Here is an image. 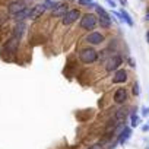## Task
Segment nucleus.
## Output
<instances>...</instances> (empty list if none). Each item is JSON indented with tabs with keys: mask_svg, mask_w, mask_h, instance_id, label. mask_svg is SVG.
<instances>
[{
	"mask_svg": "<svg viewBox=\"0 0 149 149\" xmlns=\"http://www.w3.org/2000/svg\"><path fill=\"white\" fill-rule=\"evenodd\" d=\"M79 58H81L82 63H85V64H91V63L97 61V58H98V53H97L94 48H84V50L81 51V54H79Z\"/></svg>",
	"mask_w": 149,
	"mask_h": 149,
	"instance_id": "f257e3e1",
	"label": "nucleus"
},
{
	"mask_svg": "<svg viewBox=\"0 0 149 149\" xmlns=\"http://www.w3.org/2000/svg\"><path fill=\"white\" fill-rule=\"evenodd\" d=\"M97 24H98L97 16H95V15H92V13H86V15H84V16H82L81 28H84V29H86V31H91V29H94V28L97 26Z\"/></svg>",
	"mask_w": 149,
	"mask_h": 149,
	"instance_id": "f03ea898",
	"label": "nucleus"
},
{
	"mask_svg": "<svg viewBox=\"0 0 149 149\" xmlns=\"http://www.w3.org/2000/svg\"><path fill=\"white\" fill-rule=\"evenodd\" d=\"M81 16V12L78 9H70L66 12V15L63 16V25H72L74 21H78Z\"/></svg>",
	"mask_w": 149,
	"mask_h": 149,
	"instance_id": "7ed1b4c3",
	"label": "nucleus"
},
{
	"mask_svg": "<svg viewBox=\"0 0 149 149\" xmlns=\"http://www.w3.org/2000/svg\"><path fill=\"white\" fill-rule=\"evenodd\" d=\"M121 63H123V58H121L118 54H113V56L108 58V61H107V64H105V69H107L108 72H113V70H116L117 67H120Z\"/></svg>",
	"mask_w": 149,
	"mask_h": 149,
	"instance_id": "20e7f679",
	"label": "nucleus"
},
{
	"mask_svg": "<svg viewBox=\"0 0 149 149\" xmlns=\"http://www.w3.org/2000/svg\"><path fill=\"white\" fill-rule=\"evenodd\" d=\"M26 8V5H25V0H16V2H12L10 5H9V8H8V10H9V13L10 15H16V13H19L21 10H24Z\"/></svg>",
	"mask_w": 149,
	"mask_h": 149,
	"instance_id": "39448f33",
	"label": "nucleus"
},
{
	"mask_svg": "<svg viewBox=\"0 0 149 149\" xmlns=\"http://www.w3.org/2000/svg\"><path fill=\"white\" fill-rule=\"evenodd\" d=\"M86 40H88L89 44L98 45V44H101V42L104 41V35H102L101 32H91V34L86 37Z\"/></svg>",
	"mask_w": 149,
	"mask_h": 149,
	"instance_id": "423d86ee",
	"label": "nucleus"
},
{
	"mask_svg": "<svg viewBox=\"0 0 149 149\" xmlns=\"http://www.w3.org/2000/svg\"><path fill=\"white\" fill-rule=\"evenodd\" d=\"M67 10H69V6L66 3H57L53 8V16H64Z\"/></svg>",
	"mask_w": 149,
	"mask_h": 149,
	"instance_id": "0eeeda50",
	"label": "nucleus"
},
{
	"mask_svg": "<svg viewBox=\"0 0 149 149\" xmlns=\"http://www.w3.org/2000/svg\"><path fill=\"white\" fill-rule=\"evenodd\" d=\"M114 101H116L117 104H124V102L127 101V92H126L124 88H118V89L116 91V94H114Z\"/></svg>",
	"mask_w": 149,
	"mask_h": 149,
	"instance_id": "6e6552de",
	"label": "nucleus"
},
{
	"mask_svg": "<svg viewBox=\"0 0 149 149\" xmlns=\"http://www.w3.org/2000/svg\"><path fill=\"white\" fill-rule=\"evenodd\" d=\"M47 9V6H45V3H42V5H38V6H35V8H32L31 9V13H29V16L28 18H31V19H37L44 10Z\"/></svg>",
	"mask_w": 149,
	"mask_h": 149,
	"instance_id": "1a4fd4ad",
	"label": "nucleus"
},
{
	"mask_svg": "<svg viewBox=\"0 0 149 149\" xmlns=\"http://www.w3.org/2000/svg\"><path fill=\"white\" fill-rule=\"evenodd\" d=\"M126 81H127V73H126V70L120 69V70H117V72L114 73V79H113L114 84H123V82H126Z\"/></svg>",
	"mask_w": 149,
	"mask_h": 149,
	"instance_id": "9d476101",
	"label": "nucleus"
},
{
	"mask_svg": "<svg viewBox=\"0 0 149 149\" xmlns=\"http://www.w3.org/2000/svg\"><path fill=\"white\" fill-rule=\"evenodd\" d=\"M130 134H132V129H130V127H123V130H121V132H120V134H118L117 142H118L120 145H123V143L130 137Z\"/></svg>",
	"mask_w": 149,
	"mask_h": 149,
	"instance_id": "9b49d317",
	"label": "nucleus"
},
{
	"mask_svg": "<svg viewBox=\"0 0 149 149\" xmlns=\"http://www.w3.org/2000/svg\"><path fill=\"white\" fill-rule=\"evenodd\" d=\"M100 25L102 26V28H110L111 26V19H110V16H108V13H105V15H100Z\"/></svg>",
	"mask_w": 149,
	"mask_h": 149,
	"instance_id": "f8f14e48",
	"label": "nucleus"
},
{
	"mask_svg": "<svg viewBox=\"0 0 149 149\" xmlns=\"http://www.w3.org/2000/svg\"><path fill=\"white\" fill-rule=\"evenodd\" d=\"M24 31H25V24L24 22H18V25L15 26L13 32H15V38H21L24 35Z\"/></svg>",
	"mask_w": 149,
	"mask_h": 149,
	"instance_id": "ddd939ff",
	"label": "nucleus"
},
{
	"mask_svg": "<svg viewBox=\"0 0 149 149\" xmlns=\"http://www.w3.org/2000/svg\"><path fill=\"white\" fill-rule=\"evenodd\" d=\"M29 13H31V9H29V8H25L24 10H21L19 13L15 15V19H16L18 22H21V21H24L26 16H29Z\"/></svg>",
	"mask_w": 149,
	"mask_h": 149,
	"instance_id": "4468645a",
	"label": "nucleus"
},
{
	"mask_svg": "<svg viewBox=\"0 0 149 149\" xmlns=\"http://www.w3.org/2000/svg\"><path fill=\"white\" fill-rule=\"evenodd\" d=\"M6 48H8L10 53H13V51L18 48V38H13V40L8 41V45H6Z\"/></svg>",
	"mask_w": 149,
	"mask_h": 149,
	"instance_id": "2eb2a0df",
	"label": "nucleus"
},
{
	"mask_svg": "<svg viewBox=\"0 0 149 149\" xmlns=\"http://www.w3.org/2000/svg\"><path fill=\"white\" fill-rule=\"evenodd\" d=\"M121 19H123V21H126V22H127V25L133 26V21H132L130 15H129V13H127L124 9H121Z\"/></svg>",
	"mask_w": 149,
	"mask_h": 149,
	"instance_id": "dca6fc26",
	"label": "nucleus"
},
{
	"mask_svg": "<svg viewBox=\"0 0 149 149\" xmlns=\"http://www.w3.org/2000/svg\"><path fill=\"white\" fill-rule=\"evenodd\" d=\"M81 6H94V0H79Z\"/></svg>",
	"mask_w": 149,
	"mask_h": 149,
	"instance_id": "f3484780",
	"label": "nucleus"
},
{
	"mask_svg": "<svg viewBox=\"0 0 149 149\" xmlns=\"http://www.w3.org/2000/svg\"><path fill=\"white\" fill-rule=\"evenodd\" d=\"M139 121H140V120H139V117L133 114V116H132V127H136V126L139 124Z\"/></svg>",
	"mask_w": 149,
	"mask_h": 149,
	"instance_id": "a211bd4d",
	"label": "nucleus"
},
{
	"mask_svg": "<svg viewBox=\"0 0 149 149\" xmlns=\"http://www.w3.org/2000/svg\"><path fill=\"white\" fill-rule=\"evenodd\" d=\"M133 94H134V95H139V94H140V91H139V85H137V84L133 85Z\"/></svg>",
	"mask_w": 149,
	"mask_h": 149,
	"instance_id": "6ab92c4d",
	"label": "nucleus"
},
{
	"mask_svg": "<svg viewBox=\"0 0 149 149\" xmlns=\"http://www.w3.org/2000/svg\"><path fill=\"white\" fill-rule=\"evenodd\" d=\"M97 12H98V15H105V13H107V12H105L101 6H97Z\"/></svg>",
	"mask_w": 149,
	"mask_h": 149,
	"instance_id": "aec40b11",
	"label": "nucleus"
},
{
	"mask_svg": "<svg viewBox=\"0 0 149 149\" xmlns=\"http://www.w3.org/2000/svg\"><path fill=\"white\" fill-rule=\"evenodd\" d=\"M142 113H143L142 116H145V117H146V116H149V108H148V107H143V110H142Z\"/></svg>",
	"mask_w": 149,
	"mask_h": 149,
	"instance_id": "412c9836",
	"label": "nucleus"
},
{
	"mask_svg": "<svg viewBox=\"0 0 149 149\" xmlns=\"http://www.w3.org/2000/svg\"><path fill=\"white\" fill-rule=\"evenodd\" d=\"M105 2H107L111 8H116V2H113V0H105Z\"/></svg>",
	"mask_w": 149,
	"mask_h": 149,
	"instance_id": "4be33fe9",
	"label": "nucleus"
},
{
	"mask_svg": "<svg viewBox=\"0 0 149 149\" xmlns=\"http://www.w3.org/2000/svg\"><path fill=\"white\" fill-rule=\"evenodd\" d=\"M142 130H143V132H148V130H149V124L143 126V127H142Z\"/></svg>",
	"mask_w": 149,
	"mask_h": 149,
	"instance_id": "5701e85b",
	"label": "nucleus"
},
{
	"mask_svg": "<svg viewBox=\"0 0 149 149\" xmlns=\"http://www.w3.org/2000/svg\"><path fill=\"white\" fill-rule=\"evenodd\" d=\"M146 41H148V44H149V31L146 32Z\"/></svg>",
	"mask_w": 149,
	"mask_h": 149,
	"instance_id": "b1692460",
	"label": "nucleus"
},
{
	"mask_svg": "<svg viewBox=\"0 0 149 149\" xmlns=\"http://www.w3.org/2000/svg\"><path fill=\"white\" fill-rule=\"evenodd\" d=\"M146 21H149V12L146 13Z\"/></svg>",
	"mask_w": 149,
	"mask_h": 149,
	"instance_id": "393cba45",
	"label": "nucleus"
},
{
	"mask_svg": "<svg viewBox=\"0 0 149 149\" xmlns=\"http://www.w3.org/2000/svg\"><path fill=\"white\" fill-rule=\"evenodd\" d=\"M91 149H98V146H92V148H91Z\"/></svg>",
	"mask_w": 149,
	"mask_h": 149,
	"instance_id": "a878e982",
	"label": "nucleus"
},
{
	"mask_svg": "<svg viewBox=\"0 0 149 149\" xmlns=\"http://www.w3.org/2000/svg\"><path fill=\"white\" fill-rule=\"evenodd\" d=\"M47 2H51V0H47Z\"/></svg>",
	"mask_w": 149,
	"mask_h": 149,
	"instance_id": "bb28decb",
	"label": "nucleus"
},
{
	"mask_svg": "<svg viewBox=\"0 0 149 149\" xmlns=\"http://www.w3.org/2000/svg\"><path fill=\"white\" fill-rule=\"evenodd\" d=\"M148 149H149V148H148Z\"/></svg>",
	"mask_w": 149,
	"mask_h": 149,
	"instance_id": "cd10ccee",
	"label": "nucleus"
}]
</instances>
